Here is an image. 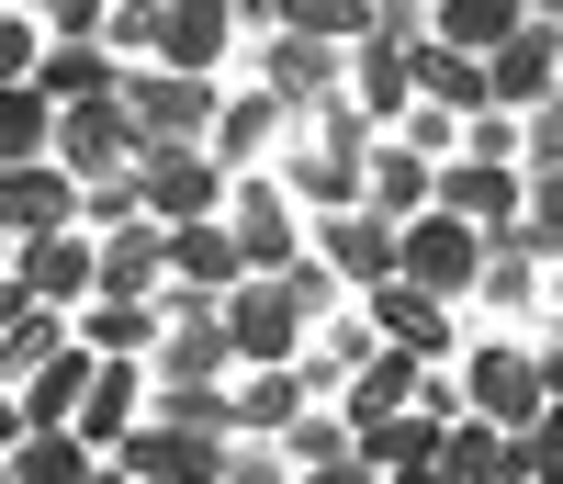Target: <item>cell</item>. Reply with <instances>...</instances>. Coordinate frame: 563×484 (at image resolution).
I'll return each instance as SVG.
<instances>
[{"label": "cell", "mask_w": 563, "mask_h": 484, "mask_svg": "<svg viewBox=\"0 0 563 484\" xmlns=\"http://www.w3.org/2000/svg\"><path fill=\"white\" fill-rule=\"evenodd\" d=\"M135 158H147V135H135L124 90H102V102H57V169L68 180H113Z\"/></svg>", "instance_id": "cell-5"}, {"label": "cell", "mask_w": 563, "mask_h": 484, "mask_svg": "<svg viewBox=\"0 0 563 484\" xmlns=\"http://www.w3.org/2000/svg\"><path fill=\"white\" fill-rule=\"evenodd\" d=\"M440 361H406V350H372L361 372H350V395H339V417H350V440H361V428L372 417H406L417 406V383H429Z\"/></svg>", "instance_id": "cell-24"}, {"label": "cell", "mask_w": 563, "mask_h": 484, "mask_svg": "<svg viewBox=\"0 0 563 484\" xmlns=\"http://www.w3.org/2000/svg\"><path fill=\"white\" fill-rule=\"evenodd\" d=\"M519 23H530V0H429V34L462 45V57H496Z\"/></svg>", "instance_id": "cell-29"}, {"label": "cell", "mask_w": 563, "mask_h": 484, "mask_svg": "<svg viewBox=\"0 0 563 484\" xmlns=\"http://www.w3.org/2000/svg\"><path fill=\"white\" fill-rule=\"evenodd\" d=\"M169 282L180 294H238L249 282V260H238V237H225V215H203V226H169Z\"/></svg>", "instance_id": "cell-20"}, {"label": "cell", "mask_w": 563, "mask_h": 484, "mask_svg": "<svg viewBox=\"0 0 563 484\" xmlns=\"http://www.w3.org/2000/svg\"><path fill=\"white\" fill-rule=\"evenodd\" d=\"M79 395H90V350L68 338L45 372H23V428H79Z\"/></svg>", "instance_id": "cell-31"}, {"label": "cell", "mask_w": 563, "mask_h": 484, "mask_svg": "<svg viewBox=\"0 0 563 484\" xmlns=\"http://www.w3.org/2000/svg\"><path fill=\"white\" fill-rule=\"evenodd\" d=\"M361 204H372V215H395V226H406V215H429V204H440V158H417L406 135H384V147H372V169H361Z\"/></svg>", "instance_id": "cell-22"}, {"label": "cell", "mask_w": 563, "mask_h": 484, "mask_svg": "<svg viewBox=\"0 0 563 484\" xmlns=\"http://www.w3.org/2000/svg\"><path fill=\"white\" fill-rule=\"evenodd\" d=\"M305 406H316V372H305V361L249 372V383H238V440H282V428H294Z\"/></svg>", "instance_id": "cell-25"}, {"label": "cell", "mask_w": 563, "mask_h": 484, "mask_svg": "<svg viewBox=\"0 0 563 484\" xmlns=\"http://www.w3.org/2000/svg\"><path fill=\"white\" fill-rule=\"evenodd\" d=\"M339 68H350V45H316V34H271V57H260V90L282 113H316V102H339Z\"/></svg>", "instance_id": "cell-13"}, {"label": "cell", "mask_w": 563, "mask_h": 484, "mask_svg": "<svg viewBox=\"0 0 563 484\" xmlns=\"http://www.w3.org/2000/svg\"><path fill=\"white\" fill-rule=\"evenodd\" d=\"M440 215L485 226V237H519V215H530V169H519V158H440Z\"/></svg>", "instance_id": "cell-7"}, {"label": "cell", "mask_w": 563, "mask_h": 484, "mask_svg": "<svg viewBox=\"0 0 563 484\" xmlns=\"http://www.w3.org/2000/svg\"><path fill=\"white\" fill-rule=\"evenodd\" d=\"M57 226H79V180L57 158H0V249L12 237H57Z\"/></svg>", "instance_id": "cell-8"}, {"label": "cell", "mask_w": 563, "mask_h": 484, "mask_svg": "<svg viewBox=\"0 0 563 484\" xmlns=\"http://www.w3.org/2000/svg\"><path fill=\"white\" fill-rule=\"evenodd\" d=\"M0 440H23V395H12V383H0Z\"/></svg>", "instance_id": "cell-50"}, {"label": "cell", "mask_w": 563, "mask_h": 484, "mask_svg": "<svg viewBox=\"0 0 563 484\" xmlns=\"http://www.w3.org/2000/svg\"><path fill=\"white\" fill-rule=\"evenodd\" d=\"M57 350H68V316H57V305H34L23 327H0V383L23 395V372H45Z\"/></svg>", "instance_id": "cell-34"}, {"label": "cell", "mask_w": 563, "mask_h": 484, "mask_svg": "<svg viewBox=\"0 0 563 484\" xmlns=\"http://www.w3.org/2000/svg\"><path fill=\"white\" fill-rule=\"evenodd\" d=\"M552 294H563V260H552Z\"/></svg>", "instance_id": "cell-58"}, {"label": "cell", "mask_w": 563, "mask_h": 484, "mask_svg": "<svg viewBox=\"0 0 563 484\" xmlns=\"http://www.w3.org/2000/svg\"><path fill=\"white\" fill-rule=\"evenodd\" d=\"M519 473H530V484H563V395L519 428Z\"/></svg>", "instance_id": "cell-39"}, {"label": "cell", "mask_w": 563, "mask_h": 484, "mask_svg": "<svg viewBox=\"0 0 563 484\" xmlns=\"http://www.w3.org/2000/svg\"><path fill=\"white\" fill-rule=\"evenodd\" d=\"M225 237H238L249 271H294V260H305V237H294V191H282V180H238V191H225Z\"/></svg>", "instance_id": "cell-10"}, {"label": "cell", "mask_w": 563, "mask_h": 484, "mask_svg": "<svg viewBox=\"0 0 563 484\" xmlns=\"http://www.w3.org/2000/svg\"><path fill=\"white\" fill-rule=\"evenodd\" d=\"M225 34H238V12L225 0H158V68H225Z\"/></svg>", "instance_id": "cell-23"}, {"label": "cell", "mask_w": 563, "mask_h": 484, "mask_svg": "<svg viewBox=\"0 0 563 484\" xmlns=\"http://www.w3.org/2000/svg\"><path fill=\"white\" fill-rule=\"evenodd\" d=\"M530 12H541V23H563V0H530Z\"/></svg>", "instance_id": "cell-54"}, {"label": "cell", "mask_w": 563, "mask_h": 484, "mask_svg": "<svg viewBox=\"0 0 563 484\" xmlns=\"http://www.w3.org/2000/svg\"><path fill=\"white\" fill-rule=\"evenodd\" d=\"M395 282H417V294H440V305H462L485 282V226H462V215H406L395 226Z\"/></svg>", "instance_id": "cell-2"}, {"label": "cell", "mask_w": 563, "mask_h": 484, "mask_svg": "<svg viewBox=\"0 0 563 484\" xmlns=\"http://www.w3.org/2000/svg\"><path fill=\"white\" fill-rule=\"evenodd\" d=\"M225 451H238L225 428H192V417H135L113 462H124L135 484H225Z\"/></svg>", "instance_id": "cell-4"}, {"label": "cell", "mask_w": 563, "mask_h": 484, "mask_svg": "<svg viewBox=\"0 0 563 484\" xmlns=\"http://www.w3.org/2000/svg\"><path fill=\"white\" fill-rule=\"evenodd\" d=\"M225 12H249V23H271V12H282V0H225Z\"/></svg>", "instance_id": "cell-53"}, {"label": "cell", "mask_w": 563, "mask_h": 484, "mask_svg": "<svg viewBox=\"0 0 563 484\" xmlns=\"http://www.w3.org/2000/svg\"><path fill=\"white\" fill-rule=\"evenodd\" d=\"M102 45H135V57H158V0H113Z\"/></svg>", "instance_id": "cell-43"}, {"label": "cell", "mask_w": 563, "mask_h": 484, "mask_svg": "<svg viewBox=\"0 0 563 484\" xmlns=\"http://www.w3.org/2000/svg\"><path fill=\"white\" fill-rule=\"evenodd\" d=\"M34 23H45V34H102V23H113V0H45Z\"/></svg>", "instance_id": "cell-46"}, {"label": "cell", "mask_w": 563, "mask_h": 484, "mask_svg": "<svg viewBox=\"0 0 563 484\" xmlns=\"http://www.w3.org/2000/svg\"><path fill=\"white\" fill-rule=\"evenodd\" d=\"M34 316V294H23V271H0V327H23Z\"/></svg>", "instance_id": "cell-49"}, {"label": "cell", "mask_w": 563, "mask_h": 484, "mask_svg": "<svg viewBox=\"0 0 563 484\" xmlns=\"http://www.w3.org/2000/svg\"><path fill=\"white\" fill-rule=\"evenodd\" d=\"M294 484H384V473H372V462L350 451V462H316V473H294Z\"/></svg>", "instance_id": "cell-48"}, {"label": "cell", "mask_w": 563, "mask_h": 484, "mask_svg": "<svg viewBox=\"0 0 563 484\" xmlns=\"http://www.w3.org/2000/svg\"><path fill=\"white\" fill-rule=\"evenodd\" d=\"M440 440H451V417H429V406H406V417H372V428H361L350 451H361L372 473H429V462H440Z\"/></svg>", "instance_id": "cell-27"}, {"label": "cell", "mask_w": 563, "mask_h": 484, "mask_svg": "<svg viewBox=\"0 0 563 484\" xmlns=\"http://www.w3.org/2000/svg\"><path fill=\"white\" fill-rule=\"evenodd\" d=\"M462 406L496 417V428H530L552 395H541V350H474V383H462Z\"/></svg>", "instance_id": "cell-14"}, {"label": "cell", "mask_w": 563, "mask_h": 484, "mask_svg": "<svg viewBox=\"0 0 563 484\" xmlns=\"http://www.w3.org/2000/svg\"><path fill=\"white\" fill-rule=\"evenodd\" d=\"M135 406H147V361H90V395H79V440L90 451H124V428H135Z\"/></svg>", "instance_id": "cell-21"}, {"label": "cell", "mask_w": 563, "mask_h": 484, "mask_svg": "<svg viewBox=\"0 0 563 484\" xmlns=\"http://www.w3.org/2000/svg\"><path fill=\"white\" fill-rule=\"evenodd\" d=\"M158 327H169V316H158L147 294H90V305L68 316V338H79L90 361H147V350H158Z\"/></svg>", "instance_id": "cell-15"}, {"label": "cell", "mask_w": 563, "mask_h": 484, "mask_svg": "<svg viewBox=\"0 0 563 484\" xmlns=\"http://www.w3.org/2000/svg\"><path fill=\"white\" fill-rule=\"evenodd\" d=\"M23 294L34 305H90V294H102V237H90V226H57V237H23Z\"/></svg>", "instance_id": "cell-9"}, {"label": "cell", "mask_w": 563, "mask_h": 484, "mask_svg": "<svg viewBox=\"0 0 563 484\" xmlns=\"http://www.w3.org/2000/svg\"><path fill=\"white\" fill-rule=\"evenodd\" d=\"M372 338L406 350V361H440V350H451V305L417 294V282H372Z\"/></svg>", "instance_id": "cell-16"}, {"label": "cell", "mask_w": 563, "mask_h": 484, "mask_svg": "<svg viewBox=\"0 0 563 484\" xmlns=\"http://www.w3.org/2000/svg\"><path fill=\"white\" fill-rule=\"evenodd\" d=\"M507 473H519V428H496V417L462 406L451 440H440V462H429V484H507Z\"/></svg>", "instance_id": "cell-17"}, {"label": "cell", "mask_w": 563, "mask_h": 484, "mask_svg": "<svg viewBox=\"0 0 563 484\" xmlns=\"http://www.w3.org/2000/svg\"><path fill=\"white\" fill-rule=\"evenodd\" d=\"M0 158H57V102H45L34 79L0 90Z\"/></svg>", "instance_id": "cell-33"}, {"label": "cell", "mask_w": 563, "mask_h": 484, "mask_svg": "<svg viewBox=\"0 0 563 484\" xmlns=\"http://www.w3.org/2000/svg\"><path fill=\"white\" fill-rule=\"evenodd\" d=\"M507 484H530V473H507Z\"/></svg>", "instance_id": "cell-59"}, {"label": "cell", "mask_w": 563, "mask_h": 484, "mask_svg": "<svg viewBox=\"0 0 563 484\" xmlns=\"http://www.w3.org/2000/svg\"><path fill=\"white\" fill-rule=\"evenodd\" d=\"M0 484H12V440H0Z\"/></svg>", "instance_id": "cell-55"}, {"label": "cell", "mask_w": 563, "mask_h": 484, "mask_svg": "<svg viewBox=\"0 0 563 484\" xmlns=\"http://www.w3.org/2000/svg\"><path fill=\"white\" fill-rule=\"evenodd\" d=\"M225 338H238V361H249V372H271V361H305L316 316H305V294H294V271H249L238 294H225Z\"/></svg>", "instance_id": "cell-3"}, {"label": "cell", "mask_w": 563, "mask_h": 484, "mask_svg": "<svg viewBox=\"0 0 563 484\" xmlns=\"http://www.w3.org/2000/svg\"><path fill=\"white\" fill-rule=\"evenodd\" d=\"M282 473H294L282 440H238V451H225V484H282Z\"/></svg>", "instance_id": "cell-45"}, {"label": "cell", "mask_w": 563, "mask_h": 484, "mask_svg": "<svg viewBox=\"0 0 563 484\" xmlns=\"http://www.w3.org/2000/svg\"><path fill=\"white\" fill-rule=\"evenodd\" d=\"M34 57H45V23H34V12H0V90L34 79Z\"/></svg>", "instance_id": "cell-41"}, {"label": "cell", "mask_w": 563, "mask_h": 484, "mask_svg": "<svg viewBox=\"0 0 563 484\" xmlns=\"http://www.w3.org/2000/svg\"><path fill=\"white\" fill-rule=\"evenodd\" d=\"M519 249L552 271L563 260V169H530V215H519Z\"/></svg>", "instance_id": "cell-37"}, {"label": "cell", "mask_w": 563, "mask_h": 484, "mask_svg": "<svg viewBox=\"0 0 563 484\" xmlns=\"http://www.w3.org/2000/svg\"><path fill=\"white\" fill-rule=\"evenodd\" d=\"M395 135H406L417 158H451V135H462V113H440V102H417V113H406Z\"/></svg>", "instance_id": "cell-44"}, {"label": "cell", "mask_w": 563, "mask_h": 484, "mask_svg": "<svg viewBox=\"0 0 563 484\" xmlns=\"http://www.w3.org/2000/svg\"><path fill=\"white\" fill-rule=\"evenodd\" d=\"M485 305H530V294H552V271L519 249V237H485V282H474Z\"/></svg>", "instance_id": "cell-35"}, {"label": "cell", "mask_w": 563, "mask_h": 484, "mask_svg": "<svg viewBox=\"0 0 563 484\" xmlns=\"http://www.w3.org/2000/svg\"><path fill=\"white\" fill-rule=\"evenodd\" d=\"M305 249L339 271V282H361V294H372V282H395V215L339 204V215H316V237H305Z\"/></svg>", "instance_id": "cell-11"}, {"label": "cell", "mask_w": 563, "mask_h": 484, "mask_svg": "<svg viewBox=\"0 0 563 484\" xmlns=\"http://www.w3.org/2000/svg\"><path fill=\"white\" fill-rule=\"evenodd\" d=\"M361 45H429V0H372V34Z\"/></svg>", "instance_id": "cell-42"}, {"label": "cell", "mask_w": 563, "mask_h": 484, "mask_svg": "<svg viewBox=\"0 0 563 484\" xmlns=\"http://www.w3.org/2000/svg\"><path fill=\"white\" fill-rule=\"evenodd\" d=\"M541 395H563V350H541Z\"/></svg>", "instance_id": "cell-52"}, {"label": "cell", "mask_w": 563, "mask_h": 484, "mask_svg": "<svg viewBox=\"0 0 563 484\" xmlns=\"http://www.w3.org/2000/svg\"><path fill=\"white\" fill-rule=\"evenodd\" d=\"M282 147V102H271V90H225V113H214V158L225 169H260Z\"/></svg>", "instance_id": "cell-30"}, {"label": "cell", "mask_w": 563, "mask_h": 484, "mask_svg": "<svg viewBox=\"0 0 563 484\" xmlns=\"http://www.w3.org/2000/svg\"><path fill=\"white\" fill-rule=\"evenodd\" d=\"M406 68H417V102H440V113H462V124H474V113H496V79H485V57H462V45H406Z\"/></svg>", "instance_id": "cell-19"}, {"label": "cell", "mask_w": 563, "mask_h": 484, "mask_svg": "<svg viewBox=\"0 0 563 484\" xmlns=\"http://www.w3.org/2000/svg\"><path fill=\"white\" fill-rule=\"evenodd\" d=\"M282 34H316V45H361V34H372V0H282Z\"/></svg>", "instance_id": "cell-36"}, {"label": "cell", "mask_w": 563, "mask_h": 484, "mask_svg": "<svg viewBox=\"0 0 563 484\" xmlns=\"http://www.w3.org/2000/svg\"><path fill=\"white\" fill-rule=\"evenodd\" d=\"M135 191H147L158 226H203V215H225V158L214 147H147L135 158Z\"/></svg>", "instance_id": "cell-6"}, {"label": "cell", "mask_w": 563, "mask_h": 484, "mask_svg": "<svg viewBox=\"0 0 563 484\" xmlns=\"http://www.w3.org/2000/svg\"><path fill=\"white\" fill-rule=\"evenodd\" d=\"M350 102L384 124V135L417 113V68H406V45H350Z\"/></svg>", "instance_id": "cell-28"}, {"label": "cell", "mask_w": 563, "mask_h": 484, "mask_svg": "<svg viewBox=\"0 0 563 484\" xmlns=\"http://www.w3.org/2000/svg\"><path fill=\"white\" fill-rule=\"evenodd\" d=\"M124 113H135V135L147 147H214V113H225V90L203 79V68H124Z\"/></svg>", "instance_id": "cell-1"}, {"label": "cell", "mask_w": 563, "mask_h": 484, "mask_svg": "<svg viewBox=\"0 0 563 484\" xmlns=\"http://www.w3.org/2000/svg\"><path fill=\"white\" fill-rule=\"evenodd\" d=\"M384 484H429V473H384Z\"/></svg>", "instance_id": "cell-56"}, {"label": "cell", "mask_w": 563, "mask_h": 484, "mask_svg": "<svg viewBox=\"0 0 563 484\" xmlns=\"http://www.w3.org/2000/svg\"><path fill=\"white\" fill-rule=\"evenodd\" d=\"M361 169H372V147H294L282 158V191H294V204H316V215H339V204H361Z\"/></svg>", "instance_id": "cell-26"}, {"label": "cell", "mask_w": 563, "mask_h": 484, "mask_svg": "<svg viewBox=\"0 0 563 484\" xmlns=\"http://www.w3.org/2000/svg\"><path fill=\"white\" fill-rule=\"evenodd\" d=\"M474 158H519V113H474Z\"/></svg>", "instance_id": "cell-47"}, {"label": "cell", "mask_w": 563, "mask_h": 484, "mask_svg": "<svg viewBox=\"0 0 563 484\" xmlns=\"http://www.w3.org/2000/svg\"><path fill=\"white\" fill-rule=\"evenodd\" d=\"M12 12H45V0H12Z\"/></svg>", "instance_id": "cell-57"}, {"label": "cell", "mask_w": 563, "mask_h": 484, "mask_svg": "<svg viewBox=\"0 0 563 484\" xmlns=\"http://www.w3.org/2000/svg\"><path fill=\"white\" fill-rule=\"evenodd\" d=\"M485 79H496V113H530V102H552V90H563V23H519V34H507L496 45V57H485Z\"/></svg>", "instance_id": "cell-12"}, {"label": "cell", "mask_w": 563, "mask_h": 484, "mask_svg": "<svg viewBox=\"0 0 563 484\" xmlns=\"http://www.w3.org/2000/svg\"><path fill=\"white\" fill-rule=\"evenodd\" d=\"M79 484H135V473H124V462H90V473H79Z\"/></svg>", "instance_id": "cell-51"}, {"label": "cell", "mask_w": 563, "mask_h": 484, "mask_svg": "<svg viewBox=\"0 0 563 484\" xmlns=\"http://www.w3.org/2000/svg\"><path fill=\"white\" fill-rule=\"evenodd\" d=\"M90 462H102V451H90L79 428H23V440H12V484H79Z\"/></svg>", "instance_id": "cell-32"}, {"label": "cell", "mask_w": 563, "mask_h": 484, "mask_svg": "<svg viewBox=\"0 0 563 484\" xmlns=\"http://www.w3.org/2000/svg\"><path fill=\"white\" fill-rule=\"evenodd\" d=\"M34 90H45V102H102V90H124V68H113V45H102V34H45Z\"/></svg>", "instance_id": "cell-18"}, {"label": "cell", "mask_w": 563, "mask_h": 484, "mask_svg": "<svg viewBox=\"0 0 563 484\" xmlns=\"http://www.w3.org/2000/svg\"><path fill=\"white\" fill-rule=\"evenodd\" d=\"M282 462H294V473H316V462H350V417H294V428H282Z\"/></svg>", "instance_id": "cell-38"}, {"label": "cell", "mask_w": 563, "mask_h": 484, "mask_svg": "<svg viewBox=\"0 0 563 484\" xmlns=\"http://www.w3.org/2000/svg\"><path fill=\"white\" fill-rule=\"evenodd\" d=\"M519 169H563V90L519 113Z\"/></svg>", "instance_id": "cell-40"}]
</instances>
